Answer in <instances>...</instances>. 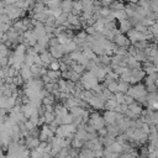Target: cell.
I'll list each match as a JSON object with an SVG mask.
<instances>
[{
	"label": "cell",
	"mask_w": 158,
	"mask_h": 158,
	"mask_svg": "<svg viewBox=\"0 0 158 158\" xmlns=\"http://www.w3.org/2000/svg\"><path fill=\"white\" fill-rule=\"evenodd\" d=\"M114 38H115L116 46H118V47H126L127 44H130V40L126 36H123L122 33H117Z\"/></svg>",
	"instance_id": "cell-1"
},
{
	"label": "cell",
	"mask_w": 158,
	"mask_h": 158,
	"mask_svg": "<svg viewBox=\"0 0 158 158\" xmlns=\"http://www.w3.org/2000/svg\"><path fill=\"white\" fill-rule=\"evenodd\" d=\"M72 4H73V0H62L60 4H59V7H60L62 12L69 14L70 10H72Z\"/></svg>",
	"instance_id": "cell-2"
},
{
	"label": "cell",
	"mask_w": 158,
	"mask_h": 158,
	"mask_svg": "<svg viewBox=\"0 0 158 158\" xmlns=\"http://www.w3.org/2000/svg\"><path fill=\"white\" fill-rule=\"evenodd\" d=\"M54 101V96L53 95H49V96H46L42 99V104L43 105H52Z\"/></svg>",
	"instance_id": "cell-3"
},
{
	"label": "cell",
	"mask_w": 158,
	"mask_h": 158,
	"mask_svg": "<svg viewBox=\"0 0 158 158\" xmlns=\"http://www.w3.org/2000/svg\"><path fill=\"white\" fill-rule=\"evenodd\" d=\"M5 5H15L17 0H2Z\"/></svg>",
	"instance_id": "cell-4"
}]
</instances>
